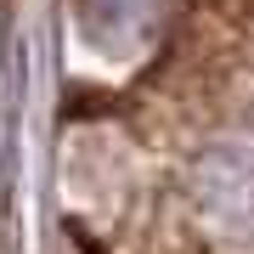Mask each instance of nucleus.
<instances>
[{"instance_id": "nucleus-1", "label": "nucleus", "mask_w": 254, "mask_h": 254, "mask_svg": "<svg viewBox=\"0 0 254 254\" xmlns=\"http://www.w3.org/2000/svg\"><path fill=\"white\" fill-rule=\"evenodd\" d=\"M96 6V28L102 34H141L147 23L158 17V0H91Z\"/></svg>"}]
</instances>
